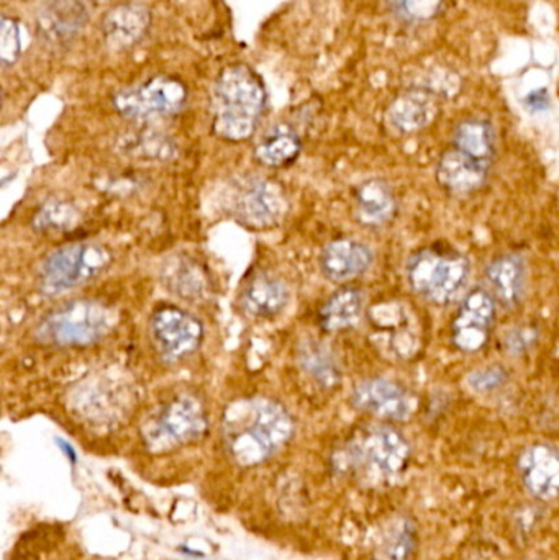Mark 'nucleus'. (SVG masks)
I'll list each match as a JSON object with an SVG mask.
<instances>
[{
  "instance_id": "nucleus-1",
  "label": "nucleus",
  "mask_w": 559,
  "mask_h": 560,
  "mask_svg": "<svg viewBox=\"0 0 559 560\" xmlns=\"http://www.w3.org/2000/svg\"><path fill=\"white\" fill-rule=\"evenodd\" d=\"M294 434L289 411L269 398H245L226 408L223 440L240 466L252 467L271 459Z\"/></svg>"
},
{
  "instance_id": "nucleus-2",
  "label": "nucleus",
  "mask_w": 559,
  "mask_h": 560,
  "mask_svg": "<svg viewBox=\"0 0 559 560\" xmlns=\"http://www.w3.org/2000/svg\"><path fill=\"white\" fill-rule=\"evenodd\" d=\"M212 104L213 133L240 143L258 128L266 105L265 84L249 66H229L217 78Z\"/></svg>"
},
{
  "instance_id": "nucleus-3",
  "label": "nucleus",
  "mask_w": 559,
  "mask_h": 560,
  "mask_svg": "<svg viewBox=\"0 0 559 560\" xmlns=\"http://www.w3.org/2000/svg\"><path fill=\"white\" fill-rule=\"evenodd\" d=\"M335 460L341 470L363 472L371 482L387 483L396 480L409 466L410 446L393 428H371L348 444Z\"/></svg>"
},
{
  "instance_id": "nucleus-4",
  "label": "nucleus",
  "mask_w": 559,
  "mask_h": 560,
  "mask_svg": "<svg viewBox=\"0 0 559 560\" xmlns=\"http://www.w3.org/2000/svg\"><path fill=\"white\" fill-rule=\"evenodd\" d=\"M469 261L445 246H429L410 256L407 280L410 289L433 305H449L465 289Z\"/></svg>"
},
{
  "instance_id": "nucleus-5",
  "label": "nucleus",
  "mask_w": 559,
  "mask_h": 560,
  "mask_svg": "<svg viewBox=\"0 0 559 560\" xmlns=\"http://www.w3.org/2000/svg\"><path fill=\"white\" fill-rule=\"evenodd\" d=\"M110 328V313L92 300H72L39 319L36 341L56 348L91 346L104 338Z\"/></svg>"
},
{
  "instance_id": "nucleus-6",
  "label": "nucleus",
  "mask_w": 559,
  "mask_h": 560,
  "mask_svg": "<svg viewBox=\"0 0 559 560\" xmlns=\"http://www.w3.org/2000/svg\"><path fill=\"white\" fill-rule=\"evenodd\" d=\"M112 255L95 243H72L46 256L39 265V289L46 295H59L84 285L110 266Z\"/></svg>"
},
{
  "instance_id": "nucleus-7",
  "label": "nucleus",
  "mask_w": 559,
  "mask_h": 560,
  "mask_svg": "<svg viewBox=\"0 0 559 560\" xmlns=\"http://www.w3.org/2000/svg\"><path fill=\"white\" fill-rule=\"evenodd\" d=\"M207 427L209 421L202 404L194 395H177L161 405L144 423L143 441L153 453H166L200 440Z\"/></svg>"
},
{
  "instance_id": "nucleus-8",
  "label": "nucleus",
  "mask_w": 559,
  "mask_h": 560,
  "mask_svg": "<svg viewBox=\"0 0 559 560\" xmlns=\"http://www.w3.org/2000/svg\"><path fill=\"white\" fill-rule=\"evenodd\" d=\"M186 102V85L179 79L170 75H156L143 84L117 92L114 97L118 114L135 121L173 117L183 110Z\"/></svg>"
},
{
  "instance_id": "nucleus-9",
  "label": "nucleus",
  "mask_w": 559,
  "mask_h": 560,
  "mask_svg": "<svg viewBox=\"0 0 559 560\" xmlns=\"http://www.w3.org/2000/svg\"><path fill=\"white\" fill-rule=\"evenodd\" d=\"M150 331L158 352L167 362L180 361L193 354L203 339L202 323L186 310L174 305L154 310Z\"/></svg>"
},
{
  "instance_id": "nucleus-10",
  "label": "nucleus",
  "mask_w": 559,
  "mask_h": 560,
  "mask_svg": "<svg viewBox=\"0 0 559 560\" xmlns=\"http://www.w3.org/2000/svg\"><path fill=\"white\" fill-rule=\"evenodd\" d=\"M284 207L282 190L261 177H246L233 187V213L248 229L266 230L278 225Z\"/></svg>"
},
{
  "instance_id": "nucleus-11",
  "label": "nucleus",
  "mask_w": 559,
  "mask_h": 560,
  "mask_svg": "<svg viewBox=\"0 0 559 560\" xmlns=\"http://www.w3.org/2000/svg\"><path fill=\"white\" fill-rule=\"evenodd\" d=\"M496 322V299L488 290L473 289L463 300L452 325V341L462 352L481 351Z\"/></svg>"
},
{
  "instance_id": "nucleus-12",
  "label": "nucleus",
  "mask_w": 559,
  "mask_h": 560,
  "mask_svg": "<svg viewBox=\"0 0 559 560\" xmlns=\"http://www.w3.org/2000/svg\"><path fill=\"white\" fill-rule=\"evenodd\" d=\"M358 410L389 421H406L416 413L417 400L403 385L386 378L361 382L351 395Z\"/></svg>"
},
{
  "instance_id": "nucleus-13",
  "label": "nucleus",
  "mask_w": 559,
  "mask_h": 560,
  "mask_svg": "<svg viewBox=\"0 0 559 560\" xmlns=\"http://www.w3.org/2000/svg\"><path fill=\"white\" fill-rule=\"evenodd\" d=\"M519 472L528 492L550 502L559 497V450L551 444L528 446L519 457Z\"/></svg>"
},
{
  "instance_id": "nucleus-14",
  "label": "nucleus",
  "mask_w": 559,
  "mask_h": 560,
  "mask_svg": "<svg viewBox=\"0 0 559 560\" xmlns=\"http://www.w3.org/2000/svg\"><path fill=\"white\" fill-rule=\"evenodd\" d=\"M491 166L452 147L440 158L436 180L453 196H469L485 186Z\"/></svg>"
},
{
  "instance_id": "nucleus-15",
  "label": "nucleus",
  "mask_w": 559,
  "mask_h": 560,
  "mask_svg": "<svg viewBox=\"0 0 559 560\" xmlns=\"http://www.w3.org/2000/svg\"><path fill=\"white\" fill-rule=\"evenodd\" d=\"M289 300L291 293L284 280L259 272L246 282L240 295V306L252 318L272 319L288 308Z\"/></svg>"
},
{
  "instance_id": "nucleus-16",
  "label": "nucleus",
  "mask_w": 559,
  "mask_h": 560,
  "mask_svg": "<svg viewBox=\"0 0 559 560\" xmlns=\"http://www.w3.org/2000/svg\"><path fill=\"white\" fill-rule=\"evenodd\" d=\"M373 252L357 240H335L325 246L321 256V269L325 278L334 282H347L370 271Z\"/></svg>"
},
{
  "instance_id": "nucleus-17",
  "label": "nucleus",
  "mask_w": 559,
  "mask_h": 560,
  "mask_svg": "<svg viewBox=\"0 0 559 560\" xmlns=\"http://www.w3.org/2000/svg\"><path fill=\"white\" fill-rule=\"evenodd\" d=\"M150 26V10L135 3L115 7L102 20L105 43L115 51L133 48L147 36Z\"/></svg>"
},
{
  "instance_id": "nucleus-18",
  "label": "nucleus",
  "mask_w": 559,
  "mask_h": 560,
  "mask_svg": "<svg viewBox=\"0 0 559 560\" xmlns=\"http://www.w3.org/2000/svg\"><path fill=\"white\" fill-rule=\"evenodd\" d=\"M88 20L85 7L79 0H49L36 15L38 32L55 43L69 42L78 36Z\"/></svg>"
},
{
  "instance_id": "nucleus-19",
  "label": "nucleus",
  "mask_w": 559,
  "mask_h": 560,
  "mask_svg": "<svg viewBox=\"0 0 559 560\" xmlns=\"http://www.w3.org/2000/svg\"><path fill=\"white\" fill-rule=\"evenodd\" d=\"M354 215L368 229H380L393 222L397 215V200L389 184L383 179L361 184L354 194Z\"/></svg>"
},
{
  "instance_id": "nucleus-20",
  "label": "nucleus",
  "mask_w": 559,
  "mask_h": 560,
  "mask_svg": "<svg viewBox=\"0 0 559 560\" xmlns=\"http://www.w3.org/2000/svg\"><path fill=\"white\" fill-rule=\"evenodd\" d=\"M436 114L439 104L432 92L409 91L393 102L387 110V120L394 130L410 135L429 127Z\"/></svg>"
},
{
  "instance_id": "nucleus-21",
  "label": "nucleus",
  "mask_w": 559,
  "mask_h": 560,
  "mask_svg": "<svg viewBox=\"0 0 559 560\" xmlns=\"http://www.w3.org/2000/svg\"><path fill=\"white\" fill-rule=\"evenodd\" d=\"M486 279H488L496 302L512 308L521 302L522 295H524L525 279H527L524 259L517 255H508L496 259L489 265Z\"/></svg>"
},
{
  "instance_id": "nucleus-22",
  "label": "nucleus",
  "mask_w": 559,
  "mask_h": 560,
  "mask_svg": "<svg viewBox=\"0 0 559 560\" xmlns=\"http://www.w3.org/2000/svg\"><path fill=\"white\" fill-rule=\"evenodd\" d=\"M363 293L357 287H343L335 292L318 313L322 329L340 332L353 328L363 315Z\"/></svg>"
},
{
  "instance_id": "nucleus-23",
  "label": "nucleus",
  "mask_w": 559,
  "mask_h": 560,
  "mask_svg": "<svg viewBox=\"0 0 559 560\" xmlns=\"http://www.w3.org/2000/svg\"><path fill=\"white\" fill-rule=\"evenodd\" d=\"M302 151L301 138L286 125L272 128L256 147L255 156L263 166L284 167L294 163Z\"/></svg>"
},
{
  "instance_id": "nucleus-24",
  "label": "nucleus",
  "mask_w": 559,
  "mask_h": 560,
  "mask_svg": "<svg viewBox=\"0 0 559 560\" xmlns=\"http://www.w3.org/2000/svg\"><path fill=\"white\" fill-rule=\"evenodd\" d=\"M453 148L469 154L482 163L492 164L494 160V131L491 124L481 118H468L455 128Z\"/></svg>"
},
{
  "instance_id": "nucleus-25",
  "label": "nucleus",
  "mask_w": 559,
  "mask_h": 560,
  "mask_svg": "<svg viewBox=\"0 0 559 560\" xmlns=\"http://www.w3.org/2000/svg\"><path fill=\"white\" fill-rule=\"evenodd\" d=\"M302 371L317 382L318 387L335 388L340 384L341 372L334 355L324 346L312 342L304 345L299 352Z\"/></svg>"
},
{
  "instance_id": "nucleus-26",
  "label": "nucleus",
  "mask_w": 559,
  "mask_h": 560,
  "mask_svg": "<svg viewBox=\"0 0 559 560\" xmlns=\"http://www.w3.org/2000/svg\"><path fill=\"white\" fill-rule=\"evenodd\" d=\"M416 551V525L412 520L399 518L389 526L377 548V560H410Z\"/></svg>"
},
{
  "instance_id": "nucleus-27",
  "label": "nucleus",
  "mask_w": 559,
  "mask_h": 560,
  "mask_svg": "<svg viewBox=\"0 0 559 560\" xmlns=\"http://www.w3.org/2000/svg\"><path fill=\"white\" fill-rule=\"evenodd\" d=\"M79 212L65 200H49L33 217V226L38 232H68L78 223Z\"/></svg>"
},
{
  "instance_id": "nucleus-28",
  "label": "nucleus",
  "mask_w": 559,
  "mask_h": 560,
  "mask_svg": "<svg viewBox=\"0 0 559 560\" xmlns=\"http://www.w3.org/2000/svg\"><path fill=\"white\" fill-rule=\"evenodd\" d=\"M131 156L147 158V160H171L176 153L173 141L161 135H140L125 147Z\"/></svg>"
},
{
  "instance_id": "nucleus-29",
  "label": "nucleus",
  "mask_w": 559,
  "mask_h": 560,
  "mask_svg": "<svg viewBox=\"0 0 559 560\" xmlns=\"http://www.w3.org/2000/svg\"><path fill=\"white\" fill-rule=\"evenodd\" d=\"M23 51L22 25L13 16H2L0 22V61L13 66Z\"/></svg>"
},
{
  "instance_id": "nucleus-30",
  "label": "nucleus",
  "mask_w": 559,
  "mask_h": 560,
  "mask_svg": "<svg viewBox=\"0 0 559 560\" xmlns=\"http://www.w3.org/2000/svg\"><path fill=\"white\" fill-rule=\"evenodd\" d=\"M394 12L410 22H426L439 15L443 0H389Z\"/></svg>"
},
{
  "instance_id": "nucleus-31",
  "label": "nucleus",
  "mask_w": 559,
  "mask_h": 560,
  "mask_svg": "<svg viewBox=\"0 0 559 560\" xmlns=\"http://www.w3.org/2000/svg\"><path fill=\"white\" fill-rule=\"evenodd\" d=\"M509 375L502 365H488L468 375L469 387L479 394L498 390L508 382Z\"/></svg>"
},
{
  "instance_id": "nucleus-32",
  "label": "nucleus",
  "mask_w": 559,
  "mask_h": 560,
  "mask_svg": "<svg viewBox=\"0 0 559 560\" xmlns=\"http://www.w3.org/2000/svg\"><path fill=\"white\" fill-rule=\"evenodd\" d=\"M538 341V329L535 326H519L505 336V349L512 354H525Z\"/></svg>"
},
{
  "instance_id": "nucleus-33",
  "label": "nucleus",
  "mask_w": 559,
  "mask_h": 560,
  "mask_svg": "<svg viewBox=\"0 0 559 560\" xmlns=\"http://www.w3.org/2000/svg\"><path fill=\"white\" fill-rule=\"evenodd\" d=\"M525 104H527V107L531 108V110H545V108L548 107V104H550V98H548V92L545 91V89L532 92V94L528 95L527 101H525Z\"/></svg>"
}]
</instances>
